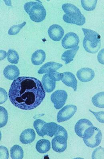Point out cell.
Segmentation results:
<instances>
[{
	"label": "cell",
	"mask_w": 104,
	"mask_h": 159,
	"mask_svg": "<svg viewBox=\"0 0 104 159\" xmlns=\"http://www.w3.org/2000/svg\"><path fill=\"white\" fill-rule=\"evenodd\" d=\"M46 57V53L44 51L42 50H37L32 55L31 61L34 65H40L44 62Z\"/></svg>",
	"instance_id": "18"
},
{
	"label": "cell",
	"mask_w": 104,
	"mask_h": 159,
	"mask_svg": "<svg viewBox=\"0 0 104 159\" xmlns=\"http://www.w3.org/2000/svg\"><path fill=\"white\" fill-rule=\"evenodd\" d=\"M79 39L76 34L70 32L66 34L62 41V45L64 48L73 49L78 46Z\"/></svg>",
	"instance_id": "9"
},
{
	"label": "cell",
	"mask_w": 104,
	"mask_h": 159,
	"mask_svg": "<svg viewBox=\"0 0 104 159\" xmlns=\"http://www.w3.org/2000/svg\"><path fill=\"white\" fill-rule=\"evenodd\" d=\"M48 74L50 78L56 82L60 81L63 78V74L58 72L57 71L50 72Z\"/></svg>",
	"instance_id": "30"
},
{
	"label": "cell",
	"mask_w": 104,
	"mask_h": 159,
	"mask_svg": "<svg viewBox=\"0 0 104 159\" xmlns=\"http://www.w3.org/2000/svg\"><path fill=\"white\" fill-rule=\"evenodd\" d=\"M94 106L99 108H104V92L98 93L92 98Z\"/></svg>",
	"instance_id": "24"
},
{
	"label": "cell",
	"mask_w": 104,
	"mask_h": 159,
	"mask_svg": "<svg viewBox=\"0 0 104 159\" xmlns=\"http://www.w3.org/2000/svg\"><path fill=\"white\" fill-rule=\"evenodd\" d=\"M62 8L65 12L63 19L66 23L75 24L78 26H82L85 23V17L75 5L67 3L63 4Z\"/></svg>",
	"instance_id": "2"
},
{
	"label": "cell",
	"mask_w": 104,
	"mask_h": 159,
	"mask_svg": "<svg viewBox=\"0 0 104 159\" xmlns=\"http://www.w3.org/2000/svg\"><path fill=\"white\" fill-rule=\"evenodd\" d=\"M61 80L65 85L73 89L74 91H77V81L73 73L68 71L63 73V78Z\"/></svg>",
	"instance_id": "13"
},
{
	"label": "cell",
	"mask_w": 104,
	"mask_h": 159,
	"mask_svg": "<svg viewBox=\"0 0 104 159\" xmlns=\"http://www.w3.org/2000/svg\"><path fill=\"white\" fill-rule=\"evenodd\" d=\"M58 126L59 125L55 122L46 123L45 126V135L50 137L54 136Z\"/></svg>",
	"instance_id": "23"
},
{
	"label": "cell",
	"mask_w": 104,
	"mask_h": 159,
	"mask_svg": "<svg viewBox=\"0 0 104 159\" xmlns=\"http://www.w3.org/2000/svg\"><path fill=\"white\" fill-rule=\"evenodd\" d=\"M1 53H2V55H1V60H2L5 58L7 54L6 52L3 50H1Z\"/></svg>",
	"instance_id": "35"
},
{
	"label": "cell",
	"mask_w": 104,
	"mask_h": 159,
	"mask_svg": "<svg viewBox=\"0 0 104 159\" xmlns=\"http://www.w3.org/2000/svg\"><path fill=\"white\" fill-rule=\"evenodd\" d=\"M42 82L45 90L47 93L52 92L55 88L56 81L50 78L48 73L43 76Z\"/></svg>",
	"instance_id": "17"
},
{
	"label": "cell",
	"mask_w": 104,
	"mask_h": 159,
	"mask_svg": "<svg viewBox=\"0 0 104 159\" xmlns=\"http://www.w3.org/2000/svg\"><path fill=\"white\" fill-rule=\"evenodd\" d=\"M36 148L39 152L45 154L48 152L50 149V141L47 139H41L36 143Z\"/></svg>",
	"instance_id": "19"
},
{
	"label": "cell",
	"mask_w": 104,
	"mask_h": 159,
	"mask_svg": "<svg viewBox=\"0 0 104 159\" xmlns=\"http://www.w3.org/2000/svg\"><path fill=\"white\" fill-rule=\"evenodd\" d=\"M89 111L93 114L98 121L102 123H104V111L95 112L92 111L90 110Z\"/></svg>",
	"instance_id": "31"
},
{
	"label": "cell",
	"mask_w": 104,
	"mask_h": 159,
	"mask_svg": "<svg viewBox=\"0 0 104 159\" xmlns=\"http://www.w3.org/2000/svg\"><path fill=\"white\" fill-rule=\"evenodd\" d=\"M68 133L63 126L59 125L54 137L52 140V148L57 152H64L67 148Z\"/></svg>",
	"instance_id": "6"
},
{
	"label": "cell",
	"mask_w": 104,
	"mask_h": 159,
	"mask_svg": "<svg viewBox=\"0 0 104 159\" xmlns=\"http://www.w3.org/2000/svg\"><path fill=\"white\" fill-rule=\"evenodd\" d=\"M48 33L50 39L54 41H59L64 35V29L58 25H52L49 28Z\"/></svg>",
	"instance_id": "10"
},
{
	"label": "cell",
	"mask_w": 104,
	"mask_h": 159,
	"mask_svg": "<svg viewBox=\"0 0 104 159\" xmlns=\"http://www.w3.org/2000/svg\"><path fill=\"white\" fill-rule=\"evenodd\" d=\"M3 75L7 79L15 80L19 76L20 71L17 66L14 65H9L4 69Z\"/></svg>",
	"instance_id": "14"
},
{
	"label": "cell",
	"mask_w": 104,
	"mask_h": 159,
	"mask_svg": "<svg viewBox=\"0 0 104 159\" xmlns=\"http://www.w3.org/2000/svg\"><path fill=\"white\" fill-rule=\"evenodd\" d=\"M83 139L86 145L94 148L100 144L102 139V134L99 128L91 126L85 131Z\"/></svg>",
	"instance_id": "5"
},
{
	"label": "cell",
	"mask_w": 104,
	"mask_h": 159,
	"mask_svg": "<svg viewBox=\"0 0 104 159\" xmlns=\"http://www.w3.org/2000/svg\"><path fill=\"white\" fill-rule=\"evenodd\" d=\"M45 95L41 81L33 77H18L11 84L8 92L12 105L24 110L35 109L43 102Z\"/></svg>",
	"instance_id": "1"
},
{
	"label": "cell",
	"mask_w": 104,
	"mask_h": 159,
	"mask_svg": "<svg viewBox=\"0 0 104 159\" xmlns=\"http://www.w3.org/2000/svg\"><path fill=\"white\" fill-rule=\"evenodd\" d=\"M11 158L13 159H22L24 156L23 149L21 146L15 145L12 146L10 150Z\"/></svg>",
	"instance_id": "22"
},
{
	"label": "cell",
	"mask_w": 104,
	"mask_h": 159,
	"mask_svg": "<svg viewBox=\"0 0 104 159\" xmlns=\"http://www.w3.org/2000/svg\"><path fill=\"white\" fill-rule=\"evenodd\" d=\"M93 159H104V148L99 146L94 150L92 154Z\"/></svg>",
	"instance_id": "29"
},
{
	"label": "cell",
	"mask_w": 104,
	"mask_h": 159,
	"mask_svg": "<svg viewBox=\"0 0 104 159\" xmlns=\"http://www.w3.org/2000/svg\"><path fill=\"white\" fill-rule=\"evenodd\" d=\"M36 138V134L33 129H25L20 135V140L23 144H29L33 143Z\"/></svg>",
	"instance_id": "15"
},
{
	"label": "cell",
	"mask_w": 104,
	"mask_h": 159,
	"mask_svg": "<svg viewBox=\"0 0 104 159\" xmlns=\"http://www.w3.org/2000/svg\"><path fill=\"white\" fill-rule=\"evenodd\" d=\"M8 158V152L7 149L3 146H1V159Z\"/></svg>",
	"instance_id": "32"
},
{
	"label": "cell",
	"mask_w": 104,
	"mask_h": 159,
	"mask_svg": "<svg viewBox=\"0 0 104 159\" xmlns=\"http://www.w3.org/2000/svg\"><path fill=\"white\" fill-rule=\"evenodd\" d=\"M39 1H30L26 3L24 8L33 21L40 22L46 17L47 12L43 4Z\"/></svg>",
	"instance_id": "4"
},
{
	"label": "cell",
	"mask_w": 104,
	"mask_h": 159,
	"mask_svg": "<svg viewBox=\"0 0 104 159\" xmlns=\"http://www.w3.org/2000/svg\"><path fill=\"white\" fill-rule=\"evenodd\" d=\"M98 61L100 64L104 65V48L99 52L97 56Z\"/></svg>",
	"instance_id": "34"
},
{
	"label": "cell",
	"mask_w": 104,
	"mask_h": 159,
	"mask_svg": "<svg viewBox=\"0 0 104 159\" xmlns=\"http://www.w3.org/2000/svg\"><path fill=\"white\" fill-rule=\"evenodd\" d=\"M93 126L92 122L87 119H81L78 120L74 126V131L77 136L83 138L85 131L91 126Z\"/></svg>",
	"instance_id": "12"
},
{
	"label": "cell",
	"mask_w": 104,
	"mask_h": 159,
	"mask_svg": "<svg viewBox=\"0 0 104 159\" xmlns=\"http://www.w3.org/2000/svg\"><path fill=\"white\" fill-rule=\"evenodd\" d=\"M79 48V46H78L74 48L66 51L64 52L61 56V59L64 61L66 64H68L73 61Z\"/></svg>",
	"instance_id": "20"
},
{
	"label": "cell",
	"mask_w": 104,
	"mask_h": 159,
	"mask_svg": "<svg viewBox=\"0 0 104 159\" xmlns=\"http://www.w3.org/2000/svg\"><path fill=\"white\" fill-rule=\"evenodd\" d=\"M77 111V107L74 105H66L57 114V120L58 122L66 121L71 119Z\"/></svg>",
	"instance_id": "8"
},
{
	"label": "cell",
	"mask_w": 104,
	"mask_h": 159,
	"mask_svg": "<svg viewBox=\"0 0 104 159\" xmlns=\"http://www.w3.org/2000/svg\"><path fill=\"white\" fill-rule=\"evenodd\" d=\"M7 99V94L3 89L1 88V104H3Z\"/></svg>",
	"instance_id": "33"
},
{
	"label": "cell",
	"mask_w": 104,
	"mask_h": 159,
	"mask_svg": "<svg viewBox=\"0 0 104 159\" xmlns=\"http://www.w3.org/2000/svg\"><path fill=\"white\" fill-rule=\"evenodd\" d=\"M68 95L63 90H58L52 94L50 99L56 109H61L67 101Z\"/></svg>",
	"instance_id": "7"
},
{
	"label": "cell",
	"mask_w": 104,
	"mask_h": 159,
	"mask_svg": "<svg viewBox=\"0 0 104 159\" xmlns=\"http://www.w3.org/2000/svg\"><path fill=\"white\" fill-rule=\"evenodd\" d=\"M95 74L92 69L85 67L80 69L77 73V76L79 81L83 82L90 81L95 77Z\"/></svg>",
	"instance_id": "11"
},
{
	"label": "cell",
	"mask_w": 104,
	"mask_h": 159,
	"mask_svg": "<svg viewBox=\"0 0 104 159\" xmlns=\"http://www.w3.org/2000/svg\"><path fill=\"white\" fill-rule=\"evenodd\" d=\"M85 37L83 40L84 49L88 53H96L100 48L101 36L99 34L90 29H82Z\"/></svg>",
	"instance_id": "3"
},
{
	"label": "cell",
	"mask_w": 104,
	"mask_h": 159,
	"mask_svg": "<svg viewBox=\"0 0 104 159\" xmlns=\"http://www.w3.org/2000/svg\"><path fill=\"white\" fill-rule=\"evenodd\" d=\"M7 58L10 63L12 64H17L19 62V57L17 51L13 49H9L7 53Z\"/></svg>",
	"instance_id": "25"
},
{
	"label": "cell",
	"mask_w": 104,
	"mask_h": 159,
	"mask_svg": "<svg viewBox=\"0 0 104 159\" xmlns=\"http://www.w3.org/2000/svg\"><path fill=\"white\" fill-rule=\"evenodd\" d=\"M0 127L5 126L7 123L8 114L6 109L3 107H0Z\"/></svg>",
	"instance_id": "27"
},
{
	"label": "cell",
	"mask_w": 104,
	"mask_h": 159,
	"mask_svg": "<svg viewBox=\"0 0 104 159\" xmlns=\"http://www.w3.org/2000/svg\"><path fill=\"white\" fill-rule=\"evenodd\" d=\"M97 0H83L81 1V5L85 10L91 11L94 10L96 8Z\"/></svg>",
	"instance_id": "26"
},
{
	"label": "cell",
	"mask_w": 104,
	"mask_h": 159,
	"mask_svg": "<svg viewBox=\"0 0 104 159\" xmlns=\"http://www.w3.org/2000/svg\"><path fill=\"white\" fill-rule=\"evenodd\" d=\"M46 122L40 119H36L33 123V126L39 136L44 137L45 135V126Z\"/></svg>",
	"instance_id": "21"
},
{
	"label": "cell",
	"mask_w": 104,
	"mask_h": 159,
	"mask_svg": "<svg viewBox=\"0 0 104 159\" xmlns=\"http://www.w3.org/2000/svg\"><path fill=\"white\" fill-rule=\"evenodd\" d=\"M26 25V22H24L18 25H13L11 26L8 31V34L15 35L19 33L21 29Z\"/></svg>",
	"instance_id": "28"
},
{
	"label": "cell",
	"mask_w": 104,
	"mask_h": 159,
	"mask_svg": "<svg viewBox=\"0 0 104 159\" xmlns=\"http://www.w3.org/2000/svg\"><path fill=\"white\" fill-rule=\"evenodd\" d=\"M63 66L62 64L55 62H49L43 65L40 67L38 73L39 74H47L50 72L57 71L58 69Z\"/></svg>",
	"instance_id": "16"
}]
</instances>
